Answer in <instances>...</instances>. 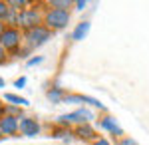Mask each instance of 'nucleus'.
Listing matches in <instances>:
<instances>
[{"mask_svg": "<svg viewBox=\"0 0 149 145\" xmlns=\"http://www.w3.org/2000/svg\"><path fill=\"white\" fill-rule=\"evenodd\" d=\"M90 119H93V113L90 109H78V112H74V113H66V115L58 117V121L62 123V125L74 123V121H90Z\"/></svg>", "mask_w": 149, "mask_h": 145, "instance_id": "f257e3e1", "label": "nucleus"}, {"mask_svg": "<svg viewBox=\"0 0 149 145\" xmlns=\"http://www.w3.org/2000/svg\"><path fill=\"white\" fill-rule=\"evenodd\" d=\"M68 20H70V14L66 10H52L46 16V22L50 28H64L68 24Z\"/></svg>", "mask_w": 149, "mask_h": 145, "instance_id": "f03ea898", "label": "nucleus"}, {"mask_svg": "<svg viewBox=\"0 0 149 145\" xmlns=\"http://www.w3.org/2000/svg\"><path fill=\"white\" fill-rule=\"evenodd\" d=\"M18 42H20V34H18L16 28H6V30L2 32V36H0V46H2V48L14 50V48L18 46Z\"/></svg>", "mask_w": 149, "mask_h": 145, "instance_id": "7ed1b4c3", "label": "nucleus"}, {"mask_svg": "<svg viewBox=\"0 0 149 145\" xmlns=\"http://www.w3.org/2000/svg\"><path fill=\"white\" fill-rule=\"evenodd\" d=\"M48 38H50V30L42 28V26H36V28H32V30H28V40H30L32 46L44 44Z\"/></svg>", "mask_w": 149, "mask_h": 145, "instance_id": "20e7f679", "label": "nucleus"}, {"mask_svg": "<svg viewBox=\"0 0 149 145\" xmlns=\"http://www.w3.org/2000/svg\"><path fill=\"white\" fill-rule=\"evenodd\" d=\"M16 24H20V26L28 28V30L36 28V24H38V12H36V10H24V12H20V16L16 18Z\"/></svg>", "mask_w": 149, "mask_h": 145, "instance_id": "39448f33", "label": "nucleus"}, {"mask_svg": "<svg viewBox=\"0 0 149 145\" xmlns=\"http://www.w3.org/2000/svg\"><path fill=\"white\" fill-rule=\"evenodd\" d=\"M20 131L28 137H34L40 131V125L36 123V119H30V117H22L20 119Z\"/></svg>", "mask_w": 149, "mask_h": 145, "instance_id": "423d86ee", "label": "nucleus"}, {"mask_svg": "<svg viewBox=\"0 0 149 145\" xmlns=\"http://www.w3.org/2000/svg\"><path fill=\"white\" fill-rule=\"evenodd\" d=\"M16 129H20V121L16 119V117H12V115H6V117H2L0 119V131L6 135L14 133Z\"/></svg>", "mask_w": 149, "mask_h": 145, "instance_id": "0eeeda50", "label": "nucleus"}, {"mask_svg": "<svg viewBox=\"0 0 149 145\" xmlns=\"http://www.w3.org/2000/svg\"><path fill=\"white\" fill-rule=\"evenodd\" d=\"M100 127L102 129H109L111 133H115V135H121L123 131H121V127L115 123V119H111V117H105V119H102L100 121Z\"/></svg>", "mask_w": 149, "mask_h": 145, "instance_id": "6e6552de", "label": "nucleus"}, {"mask_svg": "<svg viewBox=\"0 0 149 145\" xmlns=\"http://www.w3.org/2000/svg\"><path fill=\"white\" fill-rule=\"evenodd\" d=\"M88 32H90V22H81V24H78V28L74 30L72 38H74V40H84V38L88 36Z\"/></svg>", "mask_w": 149, "mask_h": 145, "instance_id": "1a4fd4ad", "label": "nucleus"}, {"mask_svg": "<svg viewBox=\"0 0 149 145\" xmlns=\"http://www.w3.org/2000/svg\"><path fill=\"white\" fill-rule=\"evenodd\" d=\"M4 100H6V101H12V103H16V105H28V100L18 98V96H14V93H6V96H4Z\"/></svg>", "mask_w": 149, "mask_h": 145, "instance_id": "9d476101", "label": "nucleus"}, {"mask_svg": "<svg viewBox=\"0 0 149 145\" xmlns=\"http://www.w3.org/2000/svg\"><path fill=\"white\" fill-rule=\"evenodd\" d=\"M48 100H52L54 103H58V101L62 100V89H60V88L50 89V91H48Z\"/></svg>", "mask_w": 149, "mask_h": 145, "instance_id": "9b49d317", "label": "nucleus"}, {"mask_svg": "<svg viewBox=\"0 0 149 145\" xmlns=\"http://www.w3.org/2000/svg\"><path fill=\"white\" fill-rule=\"evenodd\" d=\"M52 6H56V10H64L66 6H70V2H66V0H54V2H50Z\"/></svg>", "mask_w": 149, "mask_h": 145, "instance_id": "f8f14e48", "label": "nucleus"}, {"mask_svg": "<svg viewBox=\"0 0 149 145\" xmlns=\"http://www.w3.org/2000/svg\"><path fill=\"white\" fill-rule=\"evenodd\" d=\"M92 129H90V127H80V129H78V135H80V137H86V139H88V137H92Z\"/></svg>", "mask_w": 149, "mask_h": 145, "instance_id": "ddd939ff", "label": "nucleus"}, {"mask_svg": "<svg viewBox=\"0 0 149 145\" xmlns=\"http://www.w3.org/2000/svg\"><path fill=\"white\" fill-rule=\"evenodd\" d=\"M28 2H24V0H12V2H8V6H14L16 10H20L22 6H26Z\"/></svg>", "mask_w": 149, "mask_h": 145, "instance_id": "4468645a", "label": "nucleus"}, {"mask_svg": "<svg viewBox=\"0 0 149 145\" xmlns=\"http://www.w3.org/2000/svg\"><path fill=\"white\" fill-rule=\"evenodd\" d=\"M6 16H8V4L0 2V20H2V18H6Z\"/></svg>", "mask_w": 149, "mask_h": 145, "instance_id": "2eb2a0df", "label": "nucleus"}, {"mask_svg": "<svg viewBox=\"0 0 149 145\" xmlns=\"http://www.w3.org/2000/svg\"><path fill=\"white\" fill-rule=\"evenodd\" d=\"M14 86H16L18 89H20V88H24V86H26V78H20V79H16V84H14Z\"/></svg>", "mask_w": 149, "mask_h": 145, "instance_id": "dca6fc26", "label": "nucleus"}, {"mask_svg": "<svg viewBox=\"0 0 149 145\" xmlns=\"http://www.w3.org/2000/svg\"><path fill=\"white\" fill-rule=\"evenodd\" d=\"M40 62H42V58H32V60H28V66H36Z\"/></svg>", "mask_w": 149, "mask_h": 145, "instance_id": "f3484780", "label": "nucleus"}, {"mask_svg": "<svg viewBox=\"0 0 149 145\" xmlns=\"http://www.w3.org/2000/svg\"><path fill=\"white\" fill-rule=\"evenodd\" d=\"M119 145H137V143H135V141H131V139H123Z\"/></svg>", "mask_w": 149, "mask_h": 145, "instance_id": "a211bd4d", "label": "nucleus"}, {"mask_svg": "<svg viewBox=\"0 0 149 145\" xmlns=\"http://www.w3.org/2000/svg\"><path fill=\"white\" fill-rule=\"evenodd\" d=\"M2 62H4V48L0 46V64H2Z\"/></svg>", "mask_w": 149, "mask_h": 145, "instance_id": "6ab92c4d", "label": "nucleus"}, {"mask_svg": "<svg viewBox=\"0 0 149 145\" xmlns=\"http://www.w3.org/2000/svg\"><path fill=\"white\" fill-rule=\"evenodd\" d=\"M93 145H109V143H107L105 139H100V141H95V143H93Z\"/></svg>", "mask_w": 149, "mask_h": 145, "instance_id": "aec40b11", "label": "nucleus"}, {"mask_svg": "<svg viewBox=\"0 0 149 145\" xmlns=\"http://www.w3.org/2000/svg\"><path fill=\"white\" fill-rule=\"evenodd\" d=\"M76 6L81 10V8H86V2H81V0H80V2H76Z\"/></svg>", "mask_w": 149, "mask_h": 145, "instance_id": "412c9836", "label": "nucleus"}, {"mask_svg": "<svg viewBox=\"0 0 149 145\" xmlns=\"http://www.w3.org/2000/svg\"><path fill=\"white\" fill-rule=\"evenodd\" d=\"M2 32H4V26H2V24H0V36H2Z\"/></svg>", "mask_w": 149, "mask_h": 145, "instance_id": "4be33fe9", "label": "nucleus"}, {"mask_svg": "<svg viewBox=\"0 0 149 145\" xmlns=\"http://www.w3.org/2000/svg\"><path fill=\"white\" fill-rule=\"evenodd\" d=\"M2 86H4V79H0V88H2Z\"/></svg>", "mask_w": 149, "mask_h": 145, "instance_id": "5701e85b", "label": "nucleus"}, {"mask_svg": "<svg viewBox=\"0 0 149 145\" xmlns=\"http://www.w3.org/2000/svg\"><path fill=\"white\" fill-rule=\"evenodd\" d=\"M0 113H2V103H0Z\"/></svg>", "mask_w": 149, "mask_h": 145, "instance_id": "b1692460", "label": "nucleus"}, {"mask_svg": "<svg viewBox=\"0 0 149 145\" xmlns=\"http://www.w3.org/2000/svg\"><path fill=\"white\" fill-rule=\"evenodd\" d=\"M0 133H2V131H0Z\"/></svg>", "mask_w": 149, "mask_h": 145, "instance_id": "393cba45", "label": "nucleus"}]
</instances>
